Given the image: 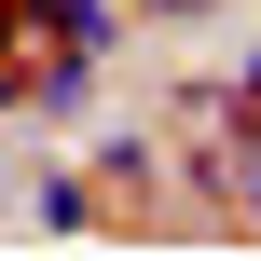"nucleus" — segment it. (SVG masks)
Here are the masks:
<instances>
[{
  "label": "nucleus",
  "mask_w": 261,
  "mask_h": 261,
  "mask_svg": "<svg viewBox=\"0 0 261 261\" xmlns=\"http://www.w3.org/2000/svg\"><path fill=\"white\" fill-rule=\"evenodd\" d=\"M83 165H96L110 193H138V206H151V193L179 179V124H165V110H124V124H96V151H83Z\"/></svg>",
  "instance_id": "f257e3e1"
},
{
  "label": "nucleus",
  "mask_w": 261,
  "mask_h": 261,
  "mask_svg": "<svg viewBox=\"0 0 261 261\" xmlns=\"http://www.w3.org/2000/svg\"><path fill=\"white\" fill-rule=\"evenodd\" d=\"M96 220H110V179H96V165L28 179V234H96Z\"/></svg>",
  "instance_id": "f03ea898"
},
{
  "label": "nucleus",
  "mask_w": 261,
  "mask_h": 261,
  "mask_svg": "<svg viewBox=\"0 0 261 261\" xmlns=\"http://www.w3.org/2000/svg\"><path fill=\"white\" fill-rule=\"evenodd\" d=\"M220 83H234V96H248V110H261V28H248V41H234V69H220Z\"/></svg>",
  "instance_id": "7ed1b4c3"
},
{
  "label": "nucleus",
  "mask_w": 261,
  "mask_h": 261,
  "mask_svg": "<svg viewBox=\"0 0 261 261\" xmlns=\"http://www.w3.org/2000/svg\"><path fill=\"white\" fill-rule=\"evenodd\" d=\"M234 206H248V234H261V151H248V165H234Z\"/></svg>",
  "instance_id": "20e7f679"
},
{
  "label": "nucleus",
  "mask_w": 261,
  "mask_h": 261,
  "mask_svg": "<svg viewBox=\"0 0 261 261\" xmlns=\"http://www.w3.org/2000/svg\"><path fill=\"white\" fill-rule=\"evenodd\" d=\"M206 14H220V0H165V14H151V28H206Z\"/></svg>",
  "instance_id": "39448f33"
},
{
  "label": "nucleus",
  "mask_w": 261,
  "mask_h": 261,
  "mask_svg": "<svg viewBox=\"0 0 261 261\" xmlns=\"http://www.w3.org/2000/svg\"><path fill=\"white\" fill-rule=\"evenodd\" d=\"M124 14H165V0H124Z\"/></svg>",
  "instance_id": "423d86ee"
}]
</instances>
